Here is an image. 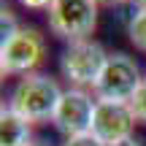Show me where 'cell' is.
<instances>
[{"mask_svg":"<svg viewBox=\"0 0 146 146\" xmlns=\"http://www.w3.org/2000/svg\"><path fill=\"white\" fill-rule=\"evenodd\" d=\"M60 98H62V89H60V84L52 76H46V73H30V76H22L16 81V87L11 89L8 108L22 114L30 125L52 122Z\"/></svg>","mask_w":146,"mask_h":146,"instance_id":"6da1fadb","label":"cell"},{"mask_svg":"<svg viewBox=\"0 0 146 146\" xmlns=\"http://www.w3.org/2000/svg\"><path fill=\"white\" fill-rule=\"evenodd\" d=\"M49 30L68 43L89 41L98 27V3L95 0H54L46 11Z\"/></svg>","mask_w":146,"mask_h":146,"instance_id":"7a4b0ae2","label":"cell"},{"mask_svg":"<svg viewBox=\"0 0 146 146\" xmlns=\"http://www.w3.org/2000/svg\"><path fill=\"white\" fill-rule=\"evenodd\" d=\"M46 57V41L35 27L22 25L8 41H0V73L30 76Z\"/></svg>","mask_w":146,"mask_h":146,"instance_id":"3957f363","label":"cell"},{"mask_svg":"<svg viewBox=\"0 0 146 146\" xmlns=\"http://www.w3.org/2000/svg\"><path fill=\"white\" fill-rule=\"evenodd\" d=\"M143 84L141 68L133 57L116 52L108 54V62H106L100 78L95 81L92 92L98 100H111V103H130V98L135 95V89Z\"/></svg>","mask_w":146,"mask_h":146,"instance_id":"277c9868","label":"cell"},{"mask_svg":"<svg viewBox=\"0 0 146 146\" xmlns=\"http://www.w3.org/2000/svg\"><path fill=\"white\" fill-rule=\"evenodd\" d=\"M106 62H108L106 49L89 38V41H76L65 46L62 57H60V70L70 81V87L84 89V87H95Z\"/></svg>","mask_w":146,"mask_h":146,"instance_id":"5b68a950","label":"cell"},{"mask_svg":"<svg viewBox=\"0 0 146 146\" xmlns=\"http://www.w3.org/2000/svg\"><path fill=\"white\" fill-rule=\"evenodd\" d=\"M95 108H98V100H92V95H89L87 89L70 87V89L62 92L52 122L65 138L89 135L92 119H95Z\"/></svg>","mask_w":146,"mask_h":146,"instance_id":"8992f818","label":"cell"},{"mask_svg":"<svg viewBox=\"0 0 146 146\" xmlns=\"http://www.w3.org/2000/svg\"><path fill=\"white\" fill-rule=\"evenodd\" d=\"M135 114H133L130 103H111V100H98L95 108V119H92V130L89 135L98 138L103 146L119 143L133 138L135 130Z\"/></svg>","mask_w":146,"mask_h":146,"instance_id":"52a82bcc","label":"cell"},{"mask_svg":"<svg viewBox=\"0 0 146 146\" xmlns=\"http://www.w3.org/2000/svg\"><path fill=\"white\" fill-rule=\"evenodd\" d=\"M30 122L14 108L3 106L0 111V146H30L33 143V130Z\"/></svg>","mask_w":146,"mask_h":146,"instance_id":"ba28073f","label":"cell"},{"mask_svg":"<svg viewBox=\"0 0 146 146\" xmlns=\"http://www.w3.org/2000/svg\"><path fill=\"white\" fill-rule=\"evenodd\" d=\"M127 35H130L133 46L146 52V11H135V16L127 25Z\"/></svg>","mask_w":146,"mask_h":146,"instance_id":"9c48e42d","label":"cell"},{"mask_svg":"<svg viewBox=\"0 0 146 146\" xmlns=\"http://www.w3.org/2000/svg\"><path fill=\"white\" fill-rule=\"evenodd\" d=\"M130 108H133L138 122H146V78H143L141 87L135 89V95L130 98Z\"/></svg>","mask_w":146,"mask_h":146,"instance_id":"30bf717a","label":"cell"},{"mask_svg":"<svg viewBox=\"0 0 146 146\" xmlns=\"http://www.w3.org/2000/svg\"><path fill=\"white\" fill-rule=\"evenodd\" d=\"M19 27H22V25L16 22L14 11H11V8H3V16H0V33H3V41H8Z\"/></svg>","mask_w":146,"mask_h":146,"instance_id":"8fae6325","label":"cell"},{"mask_svg":"<svg viewBox=\"0 0 146 146\" xmlns=\"http://www.w3.org/2000/svg\"><path fill=\"white\" fill-rule=\"evenodd\" d=\"M62 146H103V143L98 138H92V135H78V138H68Z\"/></svg>","mask_w":146,"mask_h":146,"instance_id":"7c38bea8","label":"cell"},{"mask_svg":"<svg viewBox=\"0 0 146 146\" xmlns=\"http://www.w3.org/2000/svg\"><path fill=\"white\" fill-rule=\"evenodd\" d=\"M25 8H30V11H49V5L54 3V0H19Z\"/></svg>","mask_w":146,"mask_h":146,"instance_id":"4fadbf2b","label":"cell"},{"mask_svg":"<svg viewBox=\"0 0 146 146\" xmlns=\"http://www.w3.org/2000/svg\"><path fill=\"white\" fill-rule=\"evenodd\" d=\"M111 146H143L141 141H135V138H127V141H119V143H111Z\"/></svg>","mask_w":146,"mask_h":146,"instance_id":"5bb4252c","label":"cell"},{"mask_svg":"<svg viewBox=\"0 0 146 146\" xmlns=\"http://www.w3.org/2000/svg\"><path fill=\"white\" fill-rule=\"evenodd\" d=\"M130 3H133V5H135V8H138V11H146V0H130Z\"/></svg>","mask_w":146,"mask_h":146,"instance_id":"9a60e30c","label":"cell"},{"mask_svg":"<svg viewBox=\"0 0 146 146\" xmlns=\"http://www.w3.org/2000/svg\"><path fill=\"white\" fill-rule=\"evenodd\" d=\"M98 5H116V3H122V0H95Z\"/></svg>","mask_w":146,"mask_h":146,"instance_id":"2e32d148","label":"cell"},{"mask_svg":"<svg viewBox=\"0 0 146 146\" xmlns=\"http://www.w3.org/2000/svg\"><path fill=\"white\" fill-rule=\"evenodd\" d=\"M30 146H41V143H30Z\"/></svg>","mask_w":146,"mask_h":146,"instance_id":"e0dca14e","label":"cell"}]
</instances>
